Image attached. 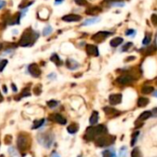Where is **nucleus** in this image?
Here are the masks:
<instances>
[{"label":"nucleus","instance_id":"obj_1","mask_svg":"<svg viewBox=\"0 0 157 157\" xmlns=\"http://www.w3.org/2000/svg\"><path fill=\"white\" fill-rule=\"evenodd\" d=\"M39 33L34 32L31 28L26 30L21 35V38L19 42V45H21L22 47H27V46H32V45L35 43V41L38 39Z\"/></svg>","mask_w":157,"mask_h":157},{"label":"nucleus","instance_id":"obj_2","mask_svg":"<svg viewBox=\"0 0 157 157\" xmlns=\"http://www.w3.org/2000/svg\"><path fill=\"white\" fill-rule=\"evenodd\" d=\"M116 140L115 136L111 135H101L99 136L95 140V144L99 147H104V146H109L113 144Z\"/></svg>","mask_w":157,"mask_h":157},{"label":"nucleus","instance_id":"obj_3","mask_svg":"<svg viewBox=\"0 0 157 157\" xmlns=\"http://www.w3.org/2000/svg\"><path fill=\"white\" fill-rule=\"evenodd\" d=\"M17 144H18V149L21 151H24L30 147L31 140H30V138L28 137L27 134L21 133V134H19L18 137Z\"/></svg>","mask_w":157,"mask_h":157},{"label":"nucleus","instance_id":"obj_4","mask_svg":"<svg viewBox=\"0 0 157 157\" xmlns=\"http://www.w3.org/2000/svg\"><path fill=\"white\" fill-rule=\"evenodd\" d=\"M28 71L33 78H38L42 74V70L36 63H32L28 66Z\"/></svg>","mask_w":157,"mask_h":157},{"label":"nucleus","instance_id":"obj_5","mask_svg":"<svg viewBox=\"0 0 157 157\" xmlns=\"http://www.w3.org/2000/svg\"><path fill=\"white\" fill-rule=\"evenodd\" d=\"M111 34V33L109 32H105V31H101V32H98L97 33H95L94 35H93V40L95 42H103L104 40H105L107 38L109 35Z\"/></svg>","mask_w":157,"mask_h":157},{"label":"nucleus","instance_id":"obj_6","mask_svg":"<svg viewBox=\"0 0 157 157\" xmlns=\"http://www.w3.org/2000/svg\"><path fill=\"white\" fill-rule=\"evenodd\" d=\"M39 141H40V143H42L44 147L49 148L54 141V138H53L52 134H45V135H44L43 138H39Z\"/></svg>","mask_w":157,"mask_h":157},{"label":"nucleus","instance_id":"obj_7","mask_svg":"<svg viewBox=\"0 0 157 157\" xmlns=\"http://www.w3.org/2000/svg\"><path fill=\"white\" fill-rule=\"evenodd\" d=\"M133 78L131 75H128V74H124L122 76H120L119 78H118L116 80V82L120 85H127V84H129L132 82Z\"/></svg>","mask_w":157,"mask_h":157},{"label":"nucleus","instance_id":"obj_8","mask_svg":"<svg viewBox=\"0 0 157 157\" xmlns=\"http://www.w3.org/2000/svg\"><path fill=\"white\" fill-rule=\"evenodd\" d=\"M82 19V17L77 14H68L62 17V21L66 22H77Z\"/></svg>","mask_w":157,"mask_h":157},{"label":"nucleus","instance_id":"obj_9","mask_svg":"<svg viewBox=\"0 0 157 157\" xmlns=\"http://www.w3.org/2000/svg\"><path fill=\"white\" fill-rule=\"evenodd\" d=\"M50 118H51L52 121H54V122L57 123V124H61V125H66V124H67V119H66L64 116H61L60 114L51 115Z\"/></svg>","mask_w":157,"mask_h":157},{"label":"nucleus","instance_id":"obj_10","mask_svg":"<svg viewBox=\"0 0 157 157\" xmlns=\"http://www.w3.org/2000/svg\"><path fill=\"white\" fill-rule=\"evenodd\" d=\"M122 101V95L120 93H115V94H111L109 96V103L112 105H116L121 103Z\"/></svg>","mask_w":157,"mask_h":157},{"label":"nucleus","instance_id":"obj_11","mask_svg":"<svg viewBox=\"0 0 157 157\" xmlns=\"http://www.w3.org/2000/svg\"><path fill=\"white\" fill-rule=\"evenodd\" d=\"M86 52L90 55H94V57H98L99 55L98 47L94 44H87V46H86Z\"/></svg>","mask_w":157,"mask_h":157},{"label":"nucleus","instance_id":"obj_12","mask_svg":"<svg viewBox=\"0 0 157 157\" xmlns=\"http://www.w3.org/2000/svg\"><path fill=\"white\" fill-rule=\"evenodd\" d=\"M66 65H67V68L69 69V70H75L80 68V63L78 61H76L75 59H72V58H68L67 59V61H66Z\"/></svg>","mask_w":157,"mask_h":157},{"label":"nucleus","instance_id":"obj_13","mask_svg":"<svg viewBox=\"0 0 157 157\" xmlns=\"http://www.w3.org/2000/svg\"><path fill=\"white\" fill-rule=\"evenodd\" d=\"M94 138H96L95 131H94V127H90L86 130V133L84 135V139L86 140H93Z\"/></svg>","mask_w":157,"mask_h":157},{"label":"nucleus","instance_id":"obj_14","mask_svg":"<svg viewBox=\"0 0 157 157\" xmlns=\"http://www.w3.org/2000/svg\"><path fill=\"white\" fill-rule=\"evenodd\" d=\"M106 127L104 125H98L94 127V131H95V135L96 137L97 136H101V135H104L106 133Z\"/></svg>","mask_w":157,"mask_h":157},{"label":"nucleus","instance_id":"obj_15","mask_svg":"<svg viewBox=\"0 0 157 157\" xmlns=\"http://www.w3.org/2000/svg\"><path fill=\"white\" fill-rule=\"evenodd\" d=\"M101 21V19L99 17H94V18H91V19H87L86 21H84V22L82 23V26H90V25H93L95 23H97Z\"/></svg>","mask_w":157,"mask_h":157},{"label":"nucleus","instance_id":"obj_16","mask_svg":"<svg viewBox=\"0 0 157 157\" xmlns=\"http://www.w3.org/2000/svg\"><path fill=\"white\" fill-rule=\"evenodd\" d=\"M98 119H99V114L97 111H93L91 115V118H90V124L91 125H95L96 123L98 122Z\"/></svg>","mask_w":157,"mask_h":157},{"label":"nucleus","instance_id":"obj_17","mask_svg":"<svg viewBox=\"0 0 157 157\" xmlns=\"http://www.w3.org/2000/svg\"><path fill=\"white\" fill-rule=\"evenodd\" d=\"M123 43V38L121 37H116L114 39H112L110 41V45L112 47H118V45H120L121 44Z\"/></svg>","mask_w":157,"mask_h":157},{"label":"nucleus","instance_id":"obj_18","mask_svg":"<svg viewBox=\"0 0 157 157\" xmlns=\"http://www.w3.org/2000/svg\"><path fill=\"white\" fill-rule=\"evenodd\" d=\"M50 59H51V61H52L54 64L57 65V66H61V65H62V60H61V58H60L55 53H54V54L51 55Z\"/></svg>","mask_w":157,"mask_h":157},{"label":"nucleus","instance_id":"obj_19","mask_svg":"<svg viewBox=\"0 0 157 157\" xmlns=\"http://www.w3.org/2000/svg\"><path fill=\"white\" fill-rule=\"evenodd\" d=\"M151 111H145V112L140 114V116H139V118H138V121H141V122H142V121L148 119L149 118H151Z\"/></svg>","mask_w":157,"mask_h":157},{"label":"nucleus","instance_id":"obj_20","mask_svg":"<svg viewBox=\"0 0 157 157\" xmlns=\"http://www.w3.org/2000/svg\"><path fill=\"white\" fill-rule=\"evenodd\" d=\"M149 104V99L146 97H140L138 102H137V104H138L139 107H143V106H146Z\"/></svg>","mask_w":157,"mask_h":157},{"label":"nucleus","instance_id":"obj_21","mask_svg":"<svg viewBox=\"0 0 157 157\" xmlns=\"http://www.w3.org/2000/svg\"><path fill=\"white\" fill-rule=\"evenodd\" d=\"M67 130H68V132L70 133V134H75V133L79 130V126H78L77 124L73 123V124L69 125V126L68 127Z\"/></svg>","mask_w":157,"mask_h":157},{"label":"nucleus","instance_id":"obj_22","mask_svg":"<svg viewBox=\"0 0 157 157\" xmlns=\"http://www.w3.org/2000/svg\"><path fill=\"white\" fill-rule=\"evenodd\" d=\"M104 113L107 115V116H116V115H118V111H116L114 108H111V107H104Z\"/></svg>","mask_w":157,"mask_h":157},{"label":"nucleus","instance_id":"obj_23","mask_svg":"<svg viewBox=\"0 0 157 157\" xmlns=\"http://www.w3.org/2000/svg\"><path fill=\"white\" fill-rule=\"evenodd\" d=\"M48 15H49V12L46 8H43L41 9L39 12H38V17L40 19H47L48 18Z\"/></svg>","mask_w":157,"mask_h":157},{"label":"nucleus","instance_id":"obj_24","mask_svg":"<svg viewBox=\"0 0 157 157\" xmlns=\"http://www.w3.org/2000/svg\"><path fill=\"white\" fill-rule=\"evenodd\" d=\"M44 122H45V120H44V118L39 119V120H35V121H34V123H33V129H35L41 128V127L44 124Z\"/></svg>","mask_w":157,"mask_h":157},{"label":"nucleus","instance_id":"obj_25","mask_svg":"<svg viewBox=\"0 0 157 157\" xmlns=\"http://www.w3.org/2000/svg\"><path fill=\"white\" fill-rule=\"evenodd\" d=\"M154 87H151V86H143L142 88H141V93L143 94H149L151 93L154 92Z\"/></svg>","mask_w":157,"mask_h":157},{"label":"nucleus","instance_id":"obj_26","mask_svg":"<svg viewBox=\"0 0 157 157\" xmlns=\"http://www.w3.org/2000/svg\"><path fill=\"white\" fill-rule=\"evenodd\" d=\"M53 32V28L50 26V25H47V26H45L43 30V35L44 36H48L52 33Z\"/></svg>","mask_w":157,"mask_h":157},{"label":"nucleus","instance_id":"obj_27","mask_svg":"<svg viewBox=\"0 0 157 157\" xmlns=\"http://www.w3.org/2000/svg\"><path fill=\"white\" fill-rule=\"evenodd\" d=\"M99 12H101L100 8H89L88 10H86V13L89 15H96Z\"/></svg>","mask_w":157,"mask_h":157},{"label":"nucleus","instance_id":"obj_28","mask_svg":"<svg viewBox=\"0 0 157 157\" xmlns=\"http://www.w3.org/2000/svg\"><path fill=\"white\" fill-rule=\"evenodd\" d=\"M131 157H141L139 148H134L132 150V151H131Z\"/></svg>","mask_w":157,"mask_h":157},{"label":"nucleus","instance_id":"obj_29","mask_svg":"<svg viewBox=\"0 0 157 157\" xmlns=\"http://www.w3.org/2000/svg\"><path fill=\"white\" fill-rule=\"evenodd\" d=\"M8 64V59H3V60H1V62H0V72L3 71Z\"/></svg>","mask_w":157,"mask_h":157},{"label":"nucleus","instance_id":"obj_30","mask_svg":"<svg viewBox=\"0 0 157 157\" xmlns=\"http://www.w3.org/2000/svg\"><path fill=\"white\" fill-rule=\"evenodd\" d=\"M47 105L49 106L50 108H55V106L58 105V102H57V101H55V100H50L47 102Z\"/></svg>","mask_w":157,"mask_h":157},{"label":"nucleus","instance_id":"obj_31","mask_svg":"<svg viewBox=\"0 0 157 157\" xmlns=\"http://www.w3.org/2000/svg\"><path fill=\"white\" fill-rule=\"evenodd\" d=\"M139 131H136V132H134L133 134H132V140H131V146H133L134 144H135V142H136V140H137V138H138V136H139Z\"/></svg>","mask_w":157,"mask_h":157},{"label":"nucleus","instance_id":"obj_32","mask_svg":"<svg viewBox=\"0 0 157 157\" xmlns=\"http://www.w3.org/2000/svg\"><path fill=\"white\" fill-rule=\"evenodd\" d=\"M155 50H156V46L154 44V45H151V46H150L149 48H147V49H146V53L151 54V53L155 52Z\"/></svg>","mask_w":157,"mask_h":157},{"label":"nucleus","instance_id":"obj_33","mask_svg":"<svg viewBox=\"0 0 157 157\" xmlns=\"http://www.w3.org/2000/svg\"><path fill=\"white\" fill-rule=\"evenodd\" d=\"M8 151H9V154H10L12 157H19V154H17V151H15L13 148H9Z\"/></svg>","mask_w":157,"mask_h":157},{"label":"nucleus","instance_id":"obj_34","mask_svg":"<svg viewBox=\"0 0 157 157\" xmlns=\"http://www.w3.org/2000/svg\"><path fill=\"white\" fill-rule=\"evenodd\" d=\"M103 157H114V154L111 153L110 151H103Z\"/></svg>","mask_w":157,"mask_h":157},{"label":"nucleus","instance_id":"obj_35","mask_svg":"<svg viewBox=\"0 0 157 157\" xmlns=\"http://www.w3.org/2000/svg\"><path fill=\"white\" fill-rule=\"evenodd\" d=\"M75 3L79 5V6H85L86 4H87V1L86 0H74Z\"/></svg>","mask_w":157,"mask_h":157},{"label":"nucleus","instance_id":"obj_36","mask_svg":"<svg viewBox=\"0 0 157 157\" xmlns=\"http://www.w3.org/2000/svg\"><path fill=\"white\" fill-rule=\"evenodd\" d=\"M151 41V37H150V35H146V36L144 37L143 39V41H142V44H148Z\"/></svg>","mask_w":157,"mask_h":157},{"label":"nucleus","instance_id":"obj_37","mask_svg":"<svg viewBox=\"0 0 157 157\" xmlns=\"http://www.w3.org/2000/svg\"><path fill=\"white\" fill-rule=\"evenodd\" d=\"M151 22H153L154 25H157V15L153 14V15H151Z\"/></svg>","mask_w":157,"mask_h":157},{"label":"nucleus","instance_id":"obj_38","mask_svg":"<svg viewBox=\"0 0 157 157\" xmlns=\"http://www.w3.org/2000/svg\"><path fill=\"white\" fill-rule=\"evenodd\" d=\"M47 78L49 79V80H55V79H57V74L55 73H50L48 76H47Z\"/></svg>","mask_w":157,"mask_h":157},{"label":"nucleus","instance_id":"obj_39","mask_svg":"<svg viewBox=\"0 0 157 157\" xmlns=\"http://www.w3.org/2000/svg\"><path fill=\"white\" fill-rule=\"evenodd\" d=\"M131 45H132V43H128V44H126L124 46H123V48H122V51H127Z\"/></svg>","mask_w":157,"mask_h":157},{"label":"nucleus","instance_id":"obj_40","mask_svg":"<svg viewBox=\"0 0 157 157\" xmlns=\"http://www.w3.org/2000/svg\"><path fill=\"white\" fill-rule=\"evenodd\" d=\"M135 33L134 30H128V32H126V35H133Z\"/></svg>","mask_w":157,"mask_h":157},{"label":"nucleus","instance_id":"obj_41","mask_svg":"<svg viewBox=\"0 0 157 157\" xmlns=\"http://www.w3.org/2000/svg\"><path fill=\"white\" fill-rule=\"evenodd\" d=\"M5 6H6V2L3 1V0H0V9L3 8Z\"/></svg>","mask_w":157,"mask_h":157},{"label":"nucleus","instance_id":"obj_42","mask_svg":"<svg viewBox=\"0 0 157 157\" xmlns=\"http://www.w3.org/2000/svg\"><path fill=\"white\" fill-rule=\"evenodd\" d=\"M11 87H12V91L15 93V92H17L18 91V88H17V86H15V84L14 83H12L11 84Z\"/></svg>","mask_w":157,"mask_h":157},{"label":"nucleus","instance_id":"obj_43","mask_svg":"<svg viewBox=\"0 0 157 157\" xmlns=\"http://www.w3.org/2000/svg\"><path fill=\"white\" fill-rule=\"evenodd\" d=\"M64 2V0H55V5H59L62 4Z\"/></svg>","mask_w":157,"mask_h":157},{"label":"nucleus","instance_id":"obj_44","mask_svg":"<svg viewBox=\"0 0 157 157\" xmlns=\"http://www.w3.org/2000/svg\"><path fill=\"white\" fill-rule=\"evenodd\" d=\"M106 2H119L121 0H105Z\"/></svg>","mask_w":157,"mask_h":157},{"label":"nucleus","instance_id":"obj_45","mask_svg":"<svg viewBox=\"0 0 157 157\" xmlns=\"http://www.w3.org/2000/svg\"><path fill=\"white\" fill-rule=\"evenodd\" d=\"M52 157H60L57 153H55V151H54V153L52 154Z\"/></svg>","mask_w":157,"mask_h":157},{"label":"nucleus","instance_id":"obj_46","mask_svg":"<svg viewBox=\"0 0 157 157\" xmlns=\"http://www.w3.org/2000/svg\"><path fill=\"white\" fill-rule=\"evenodd\" d=\"M3 91H4V93H8V90H7V87L6 86H3Z\"/></svg>","mask_w":157,"mask_h":157},{"label":"nucleus","instance_id":"obj_47","mask_svg":"<svg viewBox=\"0 0 157 157\" xmlns=\"http://www.w3.org/2000/svg\"><path fill=\"white\" fill-rule=\"evenodd\" d=\"M130 59H135L134 57H128L127 58V61H130Z\"/></svg>","mask_w":157,"mask_h":157},{"label":"nucleus","instance_id":"obj_48","mask_svg":"<svg viewBox=\"0 0 157 157\" xmlns=\"http://www.w3.org/2000/svg\"><path fill=\"white\" fill-rule=\"evenodd\" d=\"M3 101V96H2V94H1V93H0V103H1Z\"/></svg>","mask_w":157,"mask_h":157},{"label":"nucleus","instance_id":"obj_49","mask_svg":"<svg viewBox=\"0 0 157 157\" xmlns=\"http://www.w3.org/2000/svg\"><path fill=\"white\" fill-rule=\"evenodd\" d=\"M154 96H155V97H157V92H156V93H154Z\"/></svg>","mask_w":157,"mask_h":157},{"label":"nucleus","instance_id":"obj_50","mask_svg":"<svg viewBox=\"0 0 157 157\" xmlns=\"http://www.w3.org/2000/svg\"><path fill=\"white\" fill-rule=\"evenodd\" d=\"M156 82H157V80H156Z\"/></svg>","mask_w":157,"mask_h":157}]
</instances>
